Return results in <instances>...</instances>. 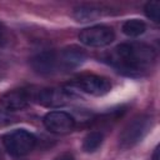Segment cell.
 Returning a JSON list of instances; mask_svg holds the SVG:
<instances>
[{
	"mask_svg": "<svg viewBox=\"0 0 160 160\" xmlns=\"http://www.w3.org/2000/svg\"><path fill=\"white\" fill-rule=\"evenodd\" d=\"M152 48L140 42H125L114 48L106 56L108 62L128 76H144L155 64Z\"/></svg>",
	"mask_w": 160,
	"mask_h": 160,
	"instance_id": "1",
	"label": "cell"
},
{
	"mask_svg": "<svg viewBox=\"0 0 160 160\" xmlns=\"http://www.w3.org/2000/svg\"><path fill=\"white\" fill-rule=\"evenodd\" d=\"M152 119L149 115H138L132 118L122 129L119 136V145L121 149H130L140 142L151 129Z\"/></svg>",
	"mask_w": 160,
	"mask_h": 160,
	"instance_id": "2",
	"label": "cell"
},
{
	"mask_svg": "<svg viewBox=\"0 0 160 160\" xmlns=\"http://www.w3.org/2000/svg\"><path fill=\"white\" fill-rule=\"evenodd\" d=\"M2 144L10 155L24 156L32 151L36 145V139L31 132L24 129H18L4 135Z\"/></svg>",
	"mask_w": 160,
	"mask_h": 160,
	"instance_id": "3",
	"label": "cell"
},
{
	"mask_svg": "<svg viewBox=\"0 0 160 160\" xmlns=\"http://www.w3.org/2000/svg\"><path fill=\"white\" fill-rule=\"evenodd\" d=\"M115 39V32L110 26L106 25H95L84 29L79 34V40L91 48H102L111 44Z\"/></svg>",
	"mask_w": 160,
	"mask_h": 160,
	"instance_id": "4",
	"label": "cell"
},
{
	"mask_svg": "<svg viewBox=\"0 0 160 160\" xmlns=\"http://www.w3.org/2000/svg\"><path fill=\"white\" fill-rule=\"evenodd\" d=\"M72 98V94L68 89L62 88H42L31 94L38 104L46 108H59L66 105Z\"/></svg>",
	"mask_w": 160,
	"mask_h": 160,
	"instance_id": "5",
	"label": "cell"
},
{
	"mask_svg": "<svg viewBox=\"0 0 160 160\" xmlns=\"http://www.w3.org/2000/svg\"><path fill=\"white\" fill-rule=\"evenodd\" d=\"M74 84L81 91L94 96H102L111 90L110 80L95 74H82L74 80Z\"/></svg>",
	"mask_w": 160,
	"mask_h": 160,
	"instance_id": "6",
	"label": "cell"
},
{
	"mask_svg": "<svg viewBox=\"0 0 160 160\" xmlns=\"http://www.w3.org/2000/svg\"><path fill=\"white\" fill-rule=\"evenodd\" d=\"M44 126L54 134H69L75 128L74 118L65 111H50L44 116Z\"/></svg>",
	"mask_w": 160,
	"mask_h": 160,
	"instance_id": "7",
	"label": "cell"
},
{
	"mask_svg": "<svg viewBox=\"0 0 160 160\" xmlns=\"http://www.w3.org/2000/svg\"><path fill=\"white\" fill-rule=\"evenodd\" d=\"M30 65L32 70L39 75H51L59 68L58 55L51 50L41 51L30 59Z\"/></svg>",
	"mask_w": 160,
	"mask_h": 160,
	"instance_id": "8",
	"label": "cell"
},
{
	"mask_svg": "<svg viewBox=\"0 0 160 160\" xmlns=\"http://www.w3.org/2000/svg\"><path fill=\"white\" fill-rule=\"evenodd\" d=\"M31 100V92L25 89H14L1 95L0 104L4 109L9 111L22 110L28 106Z\"/></svg>",
	"mask_w": 160,
	"mask_h": 160,
	"instance_id": "9",
	"label": "cell"
},
{
	"mask_svg": "<svg viewBox=\"0 0 160 160\" xmlns=\"http://www.w3.org/2000/svg\"><path fill=\"white\" fill-rule=\"evenodd\" d=\"M86 59V52L82 48L76 45H70L64 48L58 55L59 66L64 70H71L80 66Z\"/></svg>",
	"mask_w": 160,
	"mask_h": 160,
	"instance_id": "10",
	"label": "cell"
},
{
	"mask_svg": "<svg viewBox=\"0 0 160 160\" xmlns=\"http://www.w3.org/2000/svg\"><path fill=\"white\" fill-rule=\"evenodd\" d=\"M72 15L76 19V21L88 22V21H92L100 18L102 15V10L94 5H80L74 10Z\"/></svg>",
	"mask_w": 160,
	"mask_h": 160,
	"instance_id": "11",
	"label": "cell"
},
{
	"mask_svg": "<svg viewBox=\"0 0 160 160\" xmlns=\"http://www.w3.org/2000/svg\"><path fill=\"white\" fill-rule=\"evenodd\" d=\"M145 30H146L145 22L138 19H130L122 24V32L129 38L140 36L141 34L145 32Z\"/></svg>",
	"mask_w": 160,
	"mask_h": 160,
	"instance_id": "12",
	"label": "cell"
},
{
	"mask_svg": "<svg viewBox=\"0 0 160 160\" xmlns=\"http://www.w3.org/2000/svg\"><path fill=\"white\" fill-rule=\"evenodd\" d=\"M102 140H104V135L100 131H91L84 138L82 150L85 152H94L101 146Z\"/></svg>",
	"mask_w": 160,
	"mask_h": 160,
	"instance_id": "13",
	"label": "cell"
},
{
	"mask_svg": "<svg viewBox=\"0 0 160 160\" xmlns=\"http://www.w3.org/2000/svg\"><path fill=\"white\" fill-rule=\"evenodd\" d=\"M144 11H145V15L154 22L160 21V1L158 0L148 1L144 6Z\"/></svg>",
	"mask_w": 160,
	"mask_h": 160,
	"instance_id": "14",
	"label": "cell"
},
{
	"mask_svg": "<svg viewBox=\"0 0 160 160\" xmlns=\"http://www.w3.org/2000/svg\"><path fill=\"white\" fill-rule=\"evenodd\" d=\"M11 122H12V116L5 110H0V128L8 126Z\"/></svg>",
	"mask_w": 160,
	"mask_h": 160,
	"instance_id": "15",
	"label": "cell"
},
{
	"mask_svg": "<svg viewBox=\"0 0 160 160\" xmlns=\"http://www.w3.org/2000/svg\"><path fill=\"white\" fill-rule=\"evenodd\" d=\"M9 41V32H8V29L0 22V48L6 45Z\"/></svg>",
	"mask_w": 160,
	"mask_h": 160,
	"instance_id": "16",
	"label": "cell"
},
{
	"mask_svg": "<svg viewBox=\"0 0 160 160\" xmlns=\"http://www.w3.org/2000/svg\"><path fill=\"white\" fill-rule=\"evenodd\" d=\"M55 160H75V158H74V155L70 154V152H62V154H60Z\"/></svg>",
	"mask_w": 160,
	"mask_h": 160,
	"instance_id": "17",
	"label": "cell"
},
{
	"mask_svg": "<svg viewBox=\"0 0 160 160\" xmlns=\"http://www.w3.org/2000/svg\"><path fill=\"white\" fill-rule=\"evenodd\" d=\"M158 154H159V148H156V149H155V152H154L152 160H159V158H158Z\"/></svg>",
	"mask_w": 160,
	"mask_h": 160,
	"instance_id": "18",
	"label": "cell"
},
{
	"mask_svg": "<svg viewBox=\"0 0 160 160\" xmlns=\"http://www.w3.org/2000/svg\"><path fill=\"white\" fill-rule=\"evenodd\" d=\"M1 76H2V75H1V70H0V79H1Z\"/></svg>",
	"mask_w": 160,
	"mask_h": 160,
	"instance_id": "19",
	"label": "cell"
},
{
	"mask_svg": "<svg viewBox=\"0 0 160 160\" xmlns=\"http://www.w3.org/2000/svg\"><path fill=\"white\" fill-rule=\"evenodd\" d=\"M0 159H1V152H0Z\"/></svg>",
	"mask_w": 160,
	"mask_h": 160,
	"instance_id": "20",
	"label": "cell"
}]
</instances>
